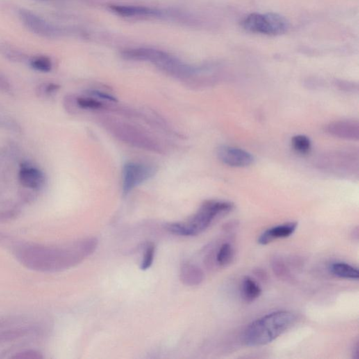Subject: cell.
<instances>
[{"label":"cell","mask_w":359,"mask_h":359,"mask_svg":"<svg viewBox=\"0 0 359 359\" xmlns=\"http://www.w3.org/2000/svg\"><path fill=\"white\" fill-rule=\"evenodd\" d=\"M180 278L187 285H197L203 281V273L197 266L187 262L180 269Z\"/></svg>","instance_id":"14"},{"label":"cell","mask_w":359,"mask_h":359,"mask_svg":"<svg viewBox=\"0 0 359 359\" xmlns=\"http://www.w3.org/2000/svg\"><path fill=\"white\" fill-rule=\"evenodd\" d=\"M60 85L53 82H44L37 86L35 94L38 98H48L56 94L60 89Z\"/></svg>","instance_id":"21"},{"label":"cell","mask_w":359,"mask_h":359,"mask_svg":"<svg viewBox=\"0 0 359 359\" xmlns=\"http://www.w3.org/2000/svg\"><path fill=\"white\" fill-rule=\"evenodd\" d=\"M155 245L153 243H150L146 246L142 262H141L140 269L142 270H147L151 267L153 265L154 258H155Z\"/></svg>","instance_id":"23"},{"label":"cell","mask_w":359,"mask_h":359,"mask_svg":"<svg viewBox=\"0 0 359 359\" xmlns=\"http://www.w3.org/2000/svg\"><path fill=\"white\" fill-rule=\"evenodd\" d=\"M14 358H26V359H39L42 358L43 356L40 353L37 352L36 351H23V352L18 353L15 356H13Z\"/></svg>","instance_id":"26"},{"label":"cell","mask_w":359,"mask_h":359,"mask_svg":"<svg viewBox=\"0 0 359 359\" xmlns=\"http://www.w3.org/2000/svg\"><path fill=\"white\" fill-rule=\"evenodd\" d=\"M19 16L23 24L32 33L44 38H55L62 33L61 30L53 26L29 10L21 9Z\"/></svg>","instance_id":"7"},{"label":"cell","mask_w":359,"mask_h":359,"mask_svg":"<svg viewBox=\"0 0 359 359\" xmlns=\"http://www.w3.org/2000/svg\"><path fill=\"white\" fill-rule=\"evenodd\" d=\"M123 56L127 59L135 60H145L153 62L160 68L167 71L171 75L180 78L188 77L194 72L192 67L179 61L167 53L157 50L137 49L127 50L123 53Z\"/></svg>","instance_id":"4"},{"label":"cell","mask_w":359,"mask_h":359,"mask_svg":"<svg viewBox=\"0 0 359 359\" xmlns=\"http://www.w3.org/2000/svg\"><path fill=\"white\" fill-rule=\"evenodd\" d=\"M0 128L14 133H22L21 124L16 119L12 117L0 116Z\"/></svg>","instance_id":"24"},{"label":"cell","mask_w":359,"mask_h":359,"mask_svg":"<svg viewBox=\"0 0 359 359\" xmlns=\"http://www.w3.org/2000/svg\"><path fill=\"white\" fill-rule=\"evenodd\" d=\"M273 270L275 274L279 276L282 279L289 280L291 278L292 275L291 274L290 270L288 268L286 264L281 258H274L271 262Z\"/></svg>","instance_id":"22"},{"label":"cell","mask_w":359,"mask_h":359,"mask_svg":"<svg viewBox=\"0 0 359 359\" xmlns=\"http://www.w3.org/2000/svg\"><path fill=\"white\" fill-rule=\"evenodd\" d=\"M77 105L82 109H92V110H97L103 107L101 103L89 98H76Z\"/></svg>","instance_id":"25"},{"label":"cell","mask_w":359,"mask_h":359,"mask_svg":"<svg viewBox=\"0 0 359 359\" xmlns=\"http://www.w3.org/2000/svg\"><path fill=\"white\" fill-rule=\"evenodd\" d=\"M94 238L82 239L67 248L27 246L20 248L17 256L27 267L34 270L55 271L73 267L88 258L97 247Z\"/></svg>","instance_id":"1"},{"label":"cell","mask_w":359,"mask_h":359,"mask_svg":"<svg viewBox=\"0 0 359 359\" xmlns=\"http://www.w3.org/2000/svg\"><path fill=\"white\" fill-rule=\"evenodd\" d=\"M296 321L289 311H277L253 321L244 330L243 339L248 346L266 345L290 329Z\"/></svg>","instance_id":"2"},{"label":"cell","mask_w":359,"mask_h":359,"mask_svg":"<svg viewBox=\"0 0 359 359\" xmlns=\"http://www.w3.org/2000/svg\"><path fill=\"white\" fill-rule=\"evenodd\" d=\"M30 65L35 70L41 73H49L52 69L53 64L47 56H39L30 59Z\"/></svg>","instance_id":"19"},{"label":"cell","mask_w":359,"mask_h":359,"mask_svg":"<svg viewBox=\"0 0 359 359\" xmlns=\"http://www.w3.org/2000/svg\"><path fill=\"white\" fill-rule=\"evenodd\" d=\"M330 270L337 277L351 280H358L359 278L358 268L345 262H338L332 264Z\"/></svg>","instance_id":"15"},{"label":"cell","mask_w":359,"mask_h":359,"mask_svg":"<svg viewBox=\"0 0 359 359\" xmlns=\"http://www.w3.org/2000/svg\"><path fill=\"white\" fill-rule=\"evenodd\" d=\"M12 87L6 76L0 73V91L4 93L12 92Z\"/></svg>","instance_id":"27"},{"label":"cell","mask_w":359,"mask_h":359,"mask_svg":"<svg viewBox=\"0 0 359 359\" xmlns=\"http://www.w3.org/2000/svg\"><path fill=\"white\" fill-rule=\"evenodd\" d=\"M235 205L230 201L209 200L201 205L196 213L184 222L167 224L166 228L173 235L192 237L199 235L219 216L231 212Z\"/></svg>","instance_id":"3"},{"label":"cell","mask_w":359,"mask_h":359,"mask_svg":"<svg viewBox=\"0 0 359 359\" xmlns=\"http://www.w3.org/2000/svg\"><path fill=\"white\" fill-rule=\"evenodd\" d=\"M262 294V289L258 282L250 276H246L243 279L242 294L244 301L252 303L258 299Z\"/></svg>","instance_id":"16"},{"label":"cell","mask_w":359,"mask_h":359,"mask_svg":"<svg viewBox=\"0 0 359 359\" xmlns=\"http://www.w3.org/2000/svg\"><path fill=\"white\" fill-rule=\"evenodd\" d=\"M326 131L333 136L349 140H358L359 124L356 120H341L330 123Z\"/></svg>","instance_id":"11"},{"label":"cell","mask_w":359,"mask_h":359,"mask_svg":"<svg viewBox=\"0 0 359 359\" xmlns=\"http://www.w3.org/2000/svg\"><path fill=\"white\" fill-rule=\"evenodd\" d=\"M234 257H235V251L233 247L231 244L226 243L220 248L216 256V260L220 265L226 266L232 263Z\"/></svg>","instance_id":"18"},{"label":"cell","mask_w":359,"mask_h":359,"mask_svg":"<svg viewBox=\"0 0 359 359\" xmlns=\"http://www.w3.org/2000/svg\"><path fill=\"white\" fill-rule=\"evenodd\" d=\"M297 228L298 223L290 222L267 229L259 237L258 242L260 245H267L277 239L287 238L296 232Z\"/></svg>","instance_id":"12"},{"label":"cell","mask_w":359,"mask_h":359,"mask_svg":"<svg viewBox=\"0 0 359 359\" xmlns=\"http://www.w3.org/2000/svg\"><path fill=\"white\" fill-rule=\"evenodd\" d=\"M29 189V190H27V189H23V190L20 191L19 194L21 196V199L25 201V202H32V201H35L36 199V195H35V193L33 192L34 190L32 189Z\"/></svg>","instance_id":"28"},{"label":"cell","mask_w":359,"mask_h":359,"mask_svg":"<svg viewBox=\"0 0 359 359\" xmlns=\"http://www.w3.org/2000/svg\"><path fill=\"white\" fill-rule=\"evenodd\" d=\"M92 94L94 95V96H97V97L103 98V99L108 100V101H116V98H114L113 96H110V95L105 94V93H102L100 92H92Z\"/></svg>","instance_id":"29"},{"label":"cell","mask_w":359,"mask_h":359,"mask_svg":"<svg viewBox=\"0 0 359 359\" xmlns=\"http://www.w3.org/2000/svg\"><path fill=\"white\" fill-rule=\"evenodd\" d=\"M218 157L223 164L232 167H246L251 165L254 158L251 153L232 146H221L218 150Z\"/></svg>","instance_id":"9"},{"label":"cell","mask_w":359,"mask_h":359,"mask_svg":"<svg viewBox=\"0 0 359 359\" xmlns=\"http://www.w3.org/2000/svg\"><path fill=\"white\" fill-rule=\"evenodd\" d=\"M112 128H114V134L121 140L144 149L152 150V151L160 150L158 146L150 138V137L132 126L126 124H115L114 126H112Z\"/></svg>","instance_id":"8"},{"label":"cell","mask_w":359,"mask_h":359,"mask_svg":"<svg viewBox=\"0 0 359 359\" xmlns=\"http://www.w3.org/2000/svg\"><path fill=\"white\" fill-rule=\"evenodd\" d=\"M110 9L114 13L123 17H154L160 14L157 11L147 7L110 5Z\"/></svg>","instance_id":"13"},{"label":"cell","mask_w":359,"mask_h":359,"mask_svg":"<svg viewBox=\"0 0 359 359\" xmlns=\"http://www.w3.org/2000/svg\"><path fill=\"white\" fill-rule=\"evenodd\" d=\"M292 146L295 151L302 155L310 153L312 148L310 139L303 135H298L293 137Z\"/></svg>","instance_id":"20"},{"label":"cell","mask_w":359,"mask_h":359,"mask_svg":"<svg viewBox=\"0 0 359 359\" xmlns=\"http://www.w3.org/2000/svg\"><path fill=\"white\" fill-rule=\"evenodd\" d=\"M19 180L24 188L34 191L40 190L46 183V176L44 172L28 162L21 164Z\"/></svg>","instance_id":"10"},{"label":"cell","mask_w":359,"mask_h":359,"mask_svg":"<svg viewBox=\"0 0 359 359\" xmlns=\"http://www.w3.org/2000/svg\"><path fill=\"white\" fill-rule=\"evenodd\" d=\"M352 356L353 358H358V342L357 341L356 344L353 345L352 349Z\"/></svg>","instance_id":"30"},{"label":"cell","mask_w":359,"mask_h":359,"mask_svg":"<svg viewBox=\"0 0 359 359\" xmlns=\"http://www.w3.org/2000/svg\"><path fill=\"white\" fill-rule=\"evenodd\" d=\"M0 51L7 60L13 62H25L29 61L28 55L14 48L6 45H0Z\"/></svg>","instance_id":"17"},{"label":"cell","mask_w":359,"mask_h":359,"mask_svg":"<svg viewBox=\"0 0 359 359\" xmlns=\"http://www.w3.org/2000/svg\"><path fill=\"white\" fill-rule=\"evenodd\" d=\"M155 169L148 164L128 162L123 168V192L127 194L137 186L151 179L155 175Z\"/></svg>","instance_id":"6"},{"label":"cell","mask_w":359,"mask_h":359,"mask_svg":"<svg viewBox=\"0 0 359 359\" xmlns=\"http://www.w3.org/2000/svg\"><path fill=\"white\" fill-rule=\"evenodd\" d=\"M242 26L250 33L281 35L287 28L285 19L276 14H251L243 20Z\"/></svg>","instance_id":"5"}]
</instances>
